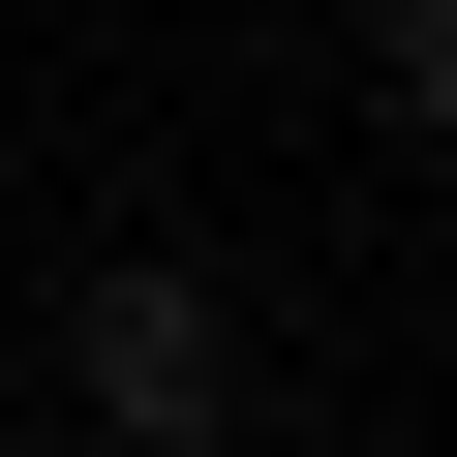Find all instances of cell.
<instances>
[{
    "instance_id": "6da1fadb",
    "label": "cell",
    "mask_w": 457,
    "mask_h": 457,
    "mask_svg": "<svg viewBox=\"0 0 457 457\" xmlns=\"http://www.w3.org/2000/svg\"><path fill=\"white\" fill-rule=\"evenodd\" d=\"M62 366H92V427H122V457H183V427H245V336H213L183 275H92V336H62Z\"/></svg>"
}]
</instances>
